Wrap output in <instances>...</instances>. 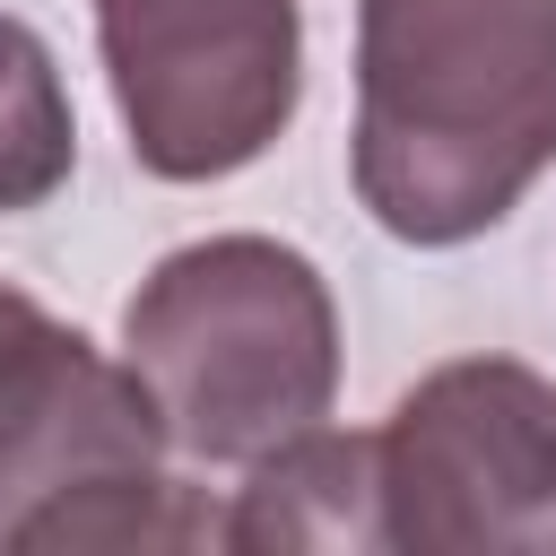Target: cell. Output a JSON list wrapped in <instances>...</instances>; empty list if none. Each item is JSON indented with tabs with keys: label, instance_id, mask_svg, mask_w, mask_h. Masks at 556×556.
I'll use <instances>...</instances> for the list:
<instances>
[{
	"label": "cell",
	"instance_id": "obj_1",
	"mask_svg": "<svg viewBox=\"0 0 556 556\" xmlns=\"http://www.w3.org/2000/svg\"><path fill=\"white\" fill-rule=\"evenodd\" d=\"M556 165V0H356V208L417 252L495 235Z\"/></svg>",
	"mask_w": 556,
	"mask_h": 556
},
{
	"label": "cell",
	"instance_id": "obj_2",
	"mask_svg": "<svg viewBox=\"0 0 556 556\" xmlns=\"http://www.w3.org/2000/svg\"><path fill=\"white\" fill-rule=\"evenodd\" d=\"M122 365L182 460L243 469L339 400L330 278L278 235L174 243L122 304Z\"/></svg>",
	"mask_w": 556,
	"mask_h": 556
},
{
	"label": "cell",
	"instance_id": "obj_3",
	"mask_svg": "<svg viewBox=\"0 0 556 556\" xmlns=\"http://www.w3.org/2000/svg\"><path fill=\"white\" fill-rule=\"evenodd\" d=\"M382 547L408 556H556V374L452 356L374 426Z\"/></svg>",
	"mask_w": 556,
	"mask_h": 556
},
{
	"label": "cell",
	"instance_id": "obj_4",
	"mask_svg": "<svg viewBox=\"0 0 556 556\" xmlns=\"http://www.w3.org/2000/svg\"><path fill=\"white\" fill-rule=\"evenodd\" d=\"M130 165L156 182H226L261 165L304 104L295 0H87Z\"/></svg>",
	"mask_w": 556,
	"mask_h": 556
},
{
	"label": "cell",
	"instance_id": "obj_5",
	"mask_svg": "<svg viewBox=\"0 0 556 556\" xmlns=\"http://www.w3.org/2000/svg\"><path fill=\"white\" fill-rule=\"evenodd\" d=\"M165 417L122 356L43 313L26 287H0V547L52 495L165 460Z\"/></svg>",
	"mask_w": 556,
	"mask_h": 556
},
{
	"label": "cell",
	"instance_id": "obj_6",
	"mask_svg": "<svg viewBox=\"0 0 556 556\" xmlns=\"http://www.w3.org/2000/svg\"><path fill=\"white\" fill-rule=\"evenodd\" d=\"M217 547L235 556H382V486H374V434L304 426L243 460V486L226 504Z\"/></svg>",
	"mask_w": 556,
	"mask_h": 556
},
{
	"label": "cell",
	"instance_id": "obj_7",
	"mask_svg": "<svg viewBox=\"0 0 556 556\" xmlns=\"http://www.w3.org/2000/svg\"><path fill=\"white\" fill-rule=\"evenodd\" d=\"M217 530L226 513L200 486H182L165 460H148V469H113L52 495L43 513L17 521L9 547H217Z\"/></svg>",
	"mask_w": 556,
	"mask_h": 556
},
{
	"label": "cell",
	"instance_id": "obj_8",
	"mask_svg": "<svg viewBox=\"0 0 556 556\" xmlns=\"http://www.w3.org/2000/svg\"><path fill=\"white\" fill-rule=\"evenodd\" d=\"M78 174V113L52 43L0 9V217L43 208Z\"/></svg>",
	"mask_w": 556,
	"mask_h": 556
}]
</instances>
